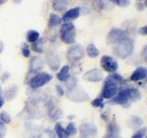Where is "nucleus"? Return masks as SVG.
<instances>
[{
  "instance_id": "39448f33",
  "label": "nucleus",
  "mask_w": 147,
  "mask_h": 138,
  "mask_svg": "<svg viewBox=\"0 0 147 138\" xmlns=\"http://www.w3.org/2000/svg\"><path fill=\"white\" fill-rule=\"evenodd\" d=\"M84 56H85V50L83 48V46L76 43H74L70 46V48L68 49L66 53L68 62L72 64H76L78 62H80L84 58Z\"/></svg>"
},
{
  "instance_id": "a19ab883",
  "label": "nucleus",
  "mask_w": 147,
  "mask_h": 138,
  "mask_svg": "<svg viewBox=\"0 0 147 138\" xmlns=\"http://www.w3.org/2000/svg\"><path fill=\"white\" fill-rule=\"evenodd\" d=\"M139 33L141 34V35H142V36H146V34H147V27L146 26H142V27H141L140 29H139Z\"/></svg>"
},
{
  "instance_id": "49530a36",
  "label": "nucleus",
  "mask_w": 147,
  "mask_h": 138,
  "mask_svg": "<svg viewBox=\"0 0 147 138\" xmlns=\"http://www.w3.org/2000/svg\"><path fill=\"white\" fill-rule=\"evenodd\" d=\"M8 1V0H0V6H1V5H4L5 3H7Z\"/></svg>"
},
{
  "instance_id": "f3484780",
  "label": "nucleus",
  "mask_w": 147,
  "mask_h": 138,
  "mask_svg": "<svg viewBox=\"0 0 147 138\" xmlns=\"http://www.w3.org/2000/svg\"><path fill=\"white\" fill-rule=\"evenodd\" d=\"M73 0H52V6L55 11H64Z\"/></svg>"
},
{
  "instance_id": "2f4dec72",
  "label": "nucleus",
  "mask_w": 147,
  "mask_h": 138,
  "mask_svg": "<svg viewBox=\"0 0 147 138\" xmlns=\"http://www.w3.org/2000/svg\"><path fill=\"white\" fill-rule=\"evenodd\" d=\"M146 135V128L142 127L137 129L136 132L131 135V138H145Z\"/></svg>"
},
{
  "instance_id": "2eb2a0df",
  "label": "nucleus",
  "mask_w": 147,
  "mask_h": 138,
  "mask_svg": "<svg viewBox=\"0 0 147 138\" xmlns=\"http://www.w3.org/2000/svg\"><path fill=\"white\" fill-rule=\"evenodd\" d=\"M119 135H121V130H119L117 122L114 120L110 121L107 126V136L106 138H119Z\"/></svg>"
},
{
  "instance_id": "72a5a7b5",
  "label": "nucleus",
  "mask_w": 147,
  "mask_h": 138,
  "mask_svg": "<svg viewBox=\"0 0 147 138\" xmlns=\"http://www.w3.org/2000/svg\"><path fill=\"white\" fill-rule=\"evenodd\" d=\"M0 122L4 124H9L11 122V117L7 112H0Z\"/></svg>"
},
{
  "instance_id": "58836bf2",
  "label": "nucleus",
  "mask_w": 147,
  "mask_h": 138,
  "mask_svg": "<svg viewBox=\"0 0 147 138\" xmlns=\"http://www.w3.org/2000/svg\"><path fill=\"white\" fill-rule=\"evenodd\" d=\"M56 93L59 97H62L64 95V89H63V87L62 86H60V85H57L56 86Z\"/></svg>"
},
{
  "instance_id": "b1692460",
  "label": "nucleus",
  "mask_w": 147,
  "mask_h": 138,
  "mask_svg": "<svg viewBox=\"0 0 147 138\" xmlns=\"http://www.w3.org/2000/svg\"><path fill=\"white\" fill-rule=\"evenodd\" d=\"M142 123H144V121L139 116H131L130 120H129V125H130V127L132 129H136V130L141 128Z\"/></svg>"
},
{
  "instance_id": "8fccbe9b",
  "label": "nucleus",
  "mask_w": 147,
  "mask_h": 138,
  "mask_svg": "<svg viewBox=\"0 0 147 138\" xmlns=\"http://www.w3.org/2000/svg\"><path fill=\"white\" fill-rule=\"evenodd\" d=\"M0 93H1V87H0Z\"/></svg>"
},
{
  "instance_id": "ea45409f",
  "label": "nucleus",
  "mask_w": 147,
  "mask_h": 138,
  "mask_svg": "<svg viewBox=\"0 0 147 138\" xmlns=\"http://www.w3.org/2000/svg\"><path fill=\"white\" fill-rule=\"evenodd\" d=\"M9 77H10V74L7 73V72H5L2 74V76H1V80L4 83V82H6Z\"/></svg>"
},
{
  "instance_id": "3c124183",
  "label": "nucleus",
  "mask_w": 147,
  "mask_h": 138,
  "mask_svg": "<svg viewBox=\"0 0 147 138\" xmlns=\"http://www.w3.org/2000/svg\"><path fill=\"white\" fill-rule=\"evenodd\" d=\"M0 70H1V64H0Z\"/></svg>"
},
{
  "instance_id": "9d476101",
  "label": "nucleus",
  "mask_w": 147,
  "mask_h": 138,
  "mask_svg": "<svg viewBox=\"0 0 147 138\" xmlns=\"http://www.w3.org/2000/svg\"><path fill=\"white\" fill-rule=\"evenodd\" d=\"M103 73L100 69L98 68H93L91 70H88L86 72L83 76V79L88 82H100L103 80Z\"/></svg>"
},
{
  "instance_id": "5701e85b",
  "label": "nucleus",
  "mask_w": 147,
  "mask_h": 138,
  "mask_svg": "<svg viewBox=\"0 0 147 138\" xmlns=\"http://www.w3.org/2000/svg\"><path fill=\"white\" fill-rule=\"evenodd\" d=\"M44 43H45V39L40 38L36 43L31 44L30 50H32L33 52H35L37 53H42L44 52V48H43Z\"/></svg>"
},
{
  "instance_id": "6ab92c4d",
  "label": "nucleus",
  "mask_w": 147,
  "mask_h": 138,
  "mask_svg": "<svg viewBox=\"0 0 147 138\" xmlns=\"http://www.w3.org/2000/svg\"><path fill=\"white\" fill-rule=\"evenodd\" d=\"M62 18L58 14L55 13H51L49 16V20H48V28L49 29H54L55 27H58L59 25L62 24Z\"/></svg>"
},
{
  "instance_id": "412c9836",
  "label": "nucleus",
  "mask_w": 147,
  "mask_h": 138,
  "mask_svg": "<svg viewBox=\"0 0 147 138\" xmlns=\"http://www.w3.org/2000/svg\"><path fill=\"white\" fill-rule=\"evenodd\" d=\"M17 93H18V87L15 85H12L5 90L4 99H6L7 101H11L17 96Z\"/></svg>"
},
{
  "instance_id": "ddd939ff",
  "label": "nucleus",
  "mask_w": 147,
  "mask_h": 138,
  "mask_svg": "<svg viewBox=\"0 0 147 138\" xmlns=\"http://www.w3.org/2000/svg\"><path fill=\"white\" fill-rule=\"evenodd\" d=\"M81 14V8L79 7H72L70 9H68L65 12L63 13V15L61 17L62 21L63 23L65 22H71L74 20H76V18H79Z\"/></svg>"
},
{
  "instance_id": "f257e3e1",
  "label": "nucleus",
  "mask_w": 147,
  "mask_h": 138,
  "mask_svg": "<svg viewBox=\"0 0 147 138\" xmlns=\"http://www.w3.org/2000/svg\"><path fill=\"white\" fill-rule=\"evenodd\" d=\"M124 82L123 77L117 73H112L104 80V84L101 91V98L103 99H109L118 93L119 87Z\"/></svg>"
},
{
  "instance_id": "a211bd4d",
  "label": "nucleus",
  "mask_w": 147,
  "mask_h": 138,
  "mask_svg": "<svg viewBox=\"0 0 147 138\" xmlns=\"http://www.w3.org/2000/svg\"><path fill=\"white\" fill-rule=\"evenodd\" d=\"M56 77L59 81L61 82H66L70 78V66L65 64L63 66L57 73Z\"/></svg>"
},
{
  "instance_id": "de8ad7c7",
  "label": "nucleus",
  "mask_w": 147,
  "mask_h": 138,
  "mask_svg": "<svg viewBox=\"0 0 147 138\" xmlns=\"http://www.w3.org/2000/svg\"><path fill=\"white\" fill-rule=\"evenodd\" d=\"M138 2H144V1H146V0H137Z\"/></svg>"
},
{
  "instance_id": "7ed1b4c3",
  "label": "nucleus",
  "mask_w": 147,
  "mask_h": 138,
  "mask_svg": "<svg viewBox=\"0 0 147 138\" xmlns=\"http://www.w3.org/2000/svg\"><path fill=\"white\" fill-rule=\"evenodd\" d=\"M59 36L63 43L74 44L76 43V29L75 24L72 22L63 23L60 28Z\"/></svg>"
},
{
  "instance_id": "473e14b6",
  "label": "nucleus",
  "mask_w": 147,
  "mask_h": 138,
  "mask_svg": "<svg viewBox=\"0 0 147 138\" xmlns=\"http://www.w3.org/2000/svg\"><path fill=\"white\" fill-rule=\"evenodd\" d=\"M66 84V89L67 91L69 90H71L73 89L74 87H76L77 86V80H76V77H71L66 81V82H64Z\"/></svg>"
},
{
  "instance_id": "aec40b11",
  "label": "nucleus",
  "mask_w": 147,
  "mask_h": 138,
  "mask_svg": "<svg viewBox=\"0 0 147 138\" xmlns=\"http://www.w3.org/2000/svg\"><path fill=\"white\" fill-rule=\"evenodd\" d=\"M48 115L52 121H58L63 117V110L60 108L53 106L48 110Z\"/></svg>"
},
{
  "instance_id": "6e6552de",
  "label": "nucleus",
  "mask_w": 147,
  "mask_h": 138,
  "mask_svg": "<svg viewBox=\"0 0 147 138\" xmlns=\"http://www.w3.org/2000/svg\"><path fill=\"white\" fill-rule=\"evenodd\" d=\"M112 101L115 104L121 105L125 107L127 104H129L131 101L130 87H125V89L118 91V93L112 98Z\"/></svg>"
},
{
  "instance_id": "c85d7f7f",
  "label": "nucleus",
  "mask_w": 147,
  "mask_h": 138,
  "mask_svg": "<svg viewBox=\"0 0 147 138\" xmlns=\"http://www.w3.org/2000/svg\"><path fill=\"white\" fill-rule=\"evenodd\" d=\"M130 91H131V100L132 102H135V101L139 100L141 99V92L138 90L135 87H130Z\"/></svg>"
},
{
  "instance_id": "9b49d317",
  "label": "nucleus",
  "mask_w": 147,
  "mask_h": 138,
  "mask_svg": "<svg viewBox=\"0 0 147 138\" xmlns=\"http://www.w3.org/2000/svg\"><path fill=\"white\" fill-rule=\"evenodd\" d=\"M79 133L80 135L83 137H93L98 133V128L93 123L90 122H86L83 123L79 127Z\"/></svg>"
},
{
  "instance_id": "79ce46f5",
  "label": "nucleus",
  "mask_w": 147,
  "mask_h": 138,
  "mask_svg": "<svg viewBox=\"0 0 147 138\" xmlns=\"http://www.w3.org/2000/svg\"><path fill=\"white\" fill-rule=\"evenodd\" d=\"M147 49V46H144V49H142V58H144V61H146V57H147V55H146V50Z\"/></svg>"
},
{
  "instance_id": "cd10ccee",
  "label": "nucleus",
  "mask_w": 147,
  "mask_h": 138,
  "mask_svg": "<svg viewBox=\"0 0 147 138\" xmlns=\"http://www.w3.org/2000/svg\"><path fill=\"white\" fill-rule=\"evenodd\" d=\"M108 1L119 7H127L131 5V0H108Z\"/></svg>"
},
{
  "instance_id": "a878e982",
  "label": "nucleus",
  "mask_w": 147,
  "mask_h": 138,
  "mask_svg": "<svg viewBox=\"0 0 147 138\" xmlns=\"http://www.w3.org/2000/svg\"><path fill=\"white\" fill-rule=\"evenodd\" d=\"M86 53L90 58H96L99 55V50L94 43H89L86 47Z\"/></svg>"
},
{
  "instance_id": "09e8293b",
  "label": "nucleus",
  "mask_w": 147,
  "mask_h": 138,
  "mask_svg": "<svg viewBox=\"0 0 147 138\" xmlns=\"http://www.w3.org/2000/svg\"><path fill=\"white\" fill-rule=\"evenodd\" d=\"M80 138H86V137H83V136H81Z\"/></svg>"
},
{
  "instance_id": "0eeeda50",
  "label": "nucleus",
  "mask_w": 147,
  "mask_h": 138,
  "mask_svg": "<svg viewBox=\"0 0 147 138\" xmlns=\"http://www.w3.org/2000/svg\"><path fill=\"white\" fill-rule=\"evenodd\" d=\"M126 37H129V33L123 29L119 28H114L110 30L107 35V41L109 44H116L121 40L125 39Z\"/></svg>"
},
{
  "instance_id": "c756f323",
  "label": "nucleus",
  "mask_w": 147,
  "mask_h": 138,
  "mask_svg": "<svg viewBox=\"0 0 147 138\" xmlns=\"http://www.w3.org/2000/svg\"><path fill=\"white\" fill-rule=\"evenodd\" d=\"M35 138H55V133L53 130L47 129V130H44L42 133L37 135Z\"/></svg>"
},
{
  "instance_id": "7c9ffc66",
  "label": "nucleus",
  "mask_w": 147,
  "mask_h": 138,
  "mask_svg": "<svg viewBox=\"0 0 147 138\" xmlns=\"http://www.w3.org/2000/svg\"><path fill=\"white\" fill-rule=\"evenodd\" d=\"M65 132L67 133L68 136H73V135H76L77 133V128L76 126L75 123L73 122H70L68 124V125L66 126L65 128Z\"/></svg>"
},
{
  "instance_id": "f8f14e48",
  "label": "nucleus",
  "mask_w": 147,
  "mask_h": 138,
  "mask_svg": "<svg viewBox=\"0 0 147 138\" xmlns=\"http://www.w3.org/2000/svg\"><path fill=\"white\" fill-rule=\"evenodd\" d=\"M44 66L43 60L39 56H32L29 62V74H35L42 70Z\"/></svg>"
},
{
  "instance_id": "bb28decb",
  "label": "nucleus",
  "mask_w": 147,
  "mask_h": 138,
  "mask_svg": "<svg viewBox=\"0 0 147 138\" xmlns=\"http://www.w3.org/2000/svg\"><path fill=\"white\" fill-rule=\"evenodd\" d=\"M96 6H98L101 10H110V9H112L113 7H111V4H110L108 0H98V1H96Z\"/></svg>"
},
{
  "instance_id": "f704fd0d",
  "label": "nucleus",
  "mask_w": 147,
  "mask_h": 138,
  "mask_svg": "<svg viewBox=\"0 0 147 138\" xmlns=\"http://www.w3.org/2000/svg\"><path fill=\"white\" fill-rule=\"evenodd\" d=\"M21 53L24 57L30 58V47L28 43H24L21 46Z\"/></svg>"
},
{
  "instance_id": "37998d69",
  "label": "nucleus",
  "mask_w": 147,
  "mask_h": 138,
  "mask_svg": "<svg viewBox=\"0 0 147 138\" xmlns=\"http://www.w3.org/2000/svg\"><path fill=\"white\" fill-rule=\"evenodd\" d=\"M5 103V99L4 97H2L1 95H0V109H1L3 107V105Z\"/></svg>"
},
{
  "instance_id": "4468645a",
  "label": "nucleus",
  "mask_w": 147,
  "mask_h": 138,
  "mask_svg": "<svg viewBox=\"0 0 147 138\" xmlns=\"http://www.w3.org/2000/svg\"><path fill=\"white\" fill-rule=\"evenodd\" d=\"M46 64L53 71H58L60 64H61L58 55L54 53H50L46 55Z\"/></svg>"
},
{
  "instance_id": "c03bdc74",
  "label": "nucleus",
  "mask_w": 147,
  "mask_h": 138,
  "mask_svg": "<svg viewBox=\"0 0 147 138\" xmlns=\"http://www.w3.org/2000/svg\"><path fill=\"white\" fill-rule=\"evenodd\" d=\"M3 50H4V43L2 41H0V53L3 52Z\"/></svg>"
},
{
  "instance_id": "423d86ee",
  "label": "nucleus",
  "mask_w": 147,
  "mask_h": 138,
  "mask_svg": "<svg viewBox=\"0 0 147 138\" xmlns=\"http://www.w3.org/2000/svg\"><path fill=\"white\" fill-rule=\"evenodd\" d=\"M66 97L74 102H85L89 99V96L85 90L76 86L73 89L66 91Z\"/></svg>"
},
{
  "instance_id": "e433bc0d",
  "label": "nucleus",
  "mask_w": 147,
  "mask_h": 138,
  "mask_svg": "<svg viewBox=\"0 0 147 138\" xmlns=\"http://www.w3.org/2000/svg\"><path fill=\"white\" fill-rule=\"evenodd\" d=\"M7 133V127L6 124L0 122V138H5Z\"/></svg>"
},
{
  "instance_id": "dca6fc26",
  "label": "nucleus",
  "mask_w": 147,
  "mask_h": 138,
  "mask_svg": "<svg viewBox=\"0 0 147 138\" xmlns=\"http://www.w3.org/2000/svg\"><path fill=\"white\" fill-rule=\"evenodd\" d=\"M147 76V69L144 66H139L137 67L131 75L130 80L133 82H138L144 80Z\"/></svg>"
},
{
  "instance_id": "c9c22d12",
  "label": "nucleus",
  "mask_w": 147,
  "mask_h": 138,
  "mask_svg": "<svg viewBox=\"0 0 147 138\" xmlns=\"http://www.w3.org/2000/svg\"><path fill=\"white\" fill-rule=\"evenodd\" d=\"M92 106L95 108H104V99L101 98H96L95 99L92 100V102H91Z\"/></svg>"
},
{
  "instance_id": "f03ea898",
  "label": "nucleus",
  "mask_w": 147,
  "mask_h": 138,
  "mask_svg": "<svg viewBox=\"0 0 147 138\" xmlns=\"http://www.w3.org/2000/svg\"><path fill=\"white\" fill-rule=\"evenodd\" d=\"M134 50V41L130 37H126L114 45L113 53L119 58L125 59L130 57Z\"/></svg>"
},
{
  "instance_id": "393cba45",
  "label": "nucleus",
  "mask_w": 147,
  "mask_h": 138,
  "mask_svg": "<svg viewBox=\"0 0 147 138\" xmlns=\"http://www.w3.org/2000/svg\"><path fill=\"white\" fill-rule=\"evenodd\" d=\"M54 133L58 138H68L69 137L65 132V128H63V126L59 122L55 124V126H54Z\"/></svg>"
},
{
  "instance_id": "a18cd8bd",
  "label": "nucleus",
  "mask_w": 147,
  "mask_h": 138,
  "mask_svg": "<svg viewBox=\"0 0 147 138\" xmlns=\"http://www.w3.org/2000/svg\"><path fill=\"white\" fill-rule=\"evenodd\" d=\"M12 1L15 4H20L22 2V0H12Z\"/></svg>"
},
{
  "instance_id": "4be33fe9",
  "label": "nucleus",
  "mask_w": 147,
  "mask_h": 138,
  "mask_svg": "<svg viewBox=\"0 0 147 138\" xmlns=\"http://www.w3.org/2000/svg\"><path fill=\"white\" fill-rule=\"evenodd\" d=\"M40 38V32L39 31H37L35 30H30L27 31L26 39H27V41L29 43H30V44L34 43Z\"/></svg>"
},
{
  "instance_id": "20e7f679",
  "label": "nucleus",
  "mask_w": 147,
  "mask_h": 138,
  "mask_svg": "<svg viewBox=\"0 0 147 138\" xmlns=\"http://www.w3.org/2000/svg\"><path fill=\"white\" fill-rule=\"evenodd\" d=\"M53 79V76L51 75L49 73H46V72H39L35 74V75L31 76L30 77L29 81V86L31 89H39L40 87L45 86L46 84Z\"/></svg>"
},
{
  "instance_id": "1a4fd4ad",
  "label": "nucleus",
  "mask_w": 147,
  "mask_h": 138,
  "mask_svg": "<svg viewBox=\"0 0 147 138\" xmlns=\"http://www.w3.org/2000/svg\"><path fill=\"white\" fill-rule=\"evenodd\" d=\"M100 66L103 70L109 73H115L119 68V64L113 57L109 55H103L100 59Z\"/></svg>"
},
{
  "instance_id": "4c0bfd02",
  "label": "nucleus",
  "mask_w": 147,
  "mask_h": 138,
  "mask_svg": "<svg viewBox=\"0 0 147 138\" xmlns=\"http://www.w3.org/2000/svg\"><path fill=\"white\" fill-rule=\"evenodd\" d=\"M145 7H146V2L145 1L136 3V9L138 11H144Z\"/></svg>"
}]
</instances>
